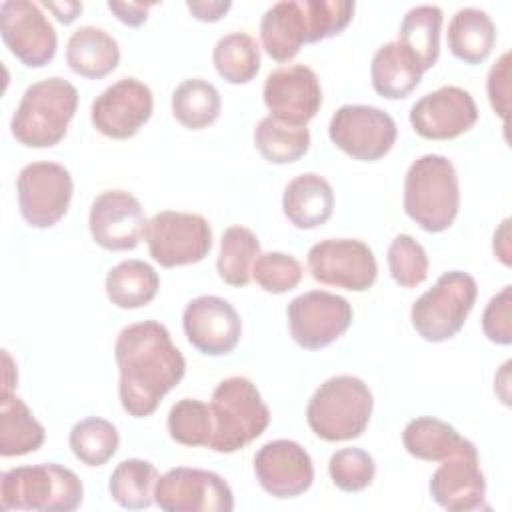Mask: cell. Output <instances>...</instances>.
Masks as SVG:
<instances>
[{"instance_id":"f6af8a7d","label":"cell","mask_w":512,"mask_h":512,"mask_svg":"<svg viewBox=\"0 0 512 512\" xmlns=\"http://www.w3.org/2000/svg\"><path fill=\"white\" fill-rule=\"evenodd\" d=\"M186 6L196 20L216 22L230 10L232 2L230 0H208V2L200 0V2H186Z\"/></svg>"},{"instance_id":"ab89813d","label":"cell","mask_w":512,"mask_h":512,"mask_svg":"<svg viewBox=\"0 0 512 512\" xmlns=\"http://www.w3.org/2000/svg\"><path fill=\"white\" fill-rule=\"evenodd\" d=\"M328 474L342 492H362L376 476V462L362 448H342L330 456Z\"/></svg>"},{"instance_id":"ffe728a7","label":"cell","mask_w":512,"mask_h":512,"mask_svg":"<svg viewBox=\"0 0 512 512\" xmlns=\"http://www.w3.org/2000/svg\"><path fill=\"white\" fill-rule=\"evenodd\" d=\"M254 474L262 490L280 500L304 494L314 482L310 454L286 438L270 440L256 452Z\"/></svg>"},{"instance_id":"44dd1931","label":"cell","mask_w":512,"mask_h":512,"mask_svg":"<svg viewBox=\"0 0 512 512\" xmlns=\"http://www.w3.org/2000/svg\"><path fill=\"white\" fill-rule=\"evenodd\" d=\"M432 500L450 512H470L484 506L486 478L480 470L476 446L468 442L460 452L442 460L430 478Z\"/></svg>"},{"instance_id":"ee69618b","label":"cell","mask_w":512,"mask_h":512,"mask_svg":"<svg viewBox=\"0 0 512 512\" xmlns=\"http://www.w3.org/2000/svg\"><path fill=\"white\" fill-rule=\"evenodd\" d=\"M154 6V2H108V8L116 14V18L126 26H140L148 18V10Z\"/></svg>"},{"instance_id":"e0dca14e","label":"cell","mask_w":512,"mask_h":512,"mask_svg":"<svg viewBox=\"0 0 512 512\" xmlns=\"http://www.w3.org/2000/svg\"><path fill=\"white\" fill-rule=\"evenodd\" d=\"M478 120L472 94L460 86H442L424 94L410 108L414 132L428 140H452L468 132Z\"/></svg>"},{"instance_id":"bcb514c9","label":"cell","mask_w":512,"mask_h":512,"mask_svg":"<svg viewBox=\"0 0 512 512\" xmlns=\"http://www.w3.org/2000/svg\"><path fill=\"white\" fill-rule=\"evenodd\" d=\"M42 6L48 8V10L56 16V20L62 22V24L74 22V20L80 16V12H82V4H80V2H74V0H64V2H50V0H44Z\"/></svg>"},{"instance_id":"9c48e42d","label":"cell","mask_w":512,"mask_h":512,"mask_svg":"<svg viewBox=\"0 0 512 512\" xmlns=\"http://www.w3.org/2000/svg\"><path fill=\"white\" fill-rule=\"evenodd\" d=\"M328 136L350 158L376 162L392 150L398 128L394 118L376 106L344 104L332 114Z\"/></svg>"},{"instance_id":"74e56055","label":"cell","mask_w":512,"mask_h":512,"mask_svg":"<svg viewBox=\"0 0 512 512\" xmlns=\"http://www.w3.org/2000/svg\"><path fill=\"white\" fill-rule=\"evenodd\" d=\"M390 276L402 288H416L428 278V254L410 234H398L388 246Z\"/></svg>"},{"instance_id":"30bf717a","label":"cell","mask_w":512,"mask_h":512,"mask_svg":"<svg viewBox=\"0 0 512 512\" xmlns=\"http://www.w3.org/2000/svg\"><path fill=\"white\" fill-rule=\"evenodd\" d=\"M74 192L70 170L58 162L26 164L16 178L18 208L32 228H50L68 212Z\"/></svg>"},{"instance_id":"484cf974","label":"cell","mask_w":512,"mask_h":512,"mask_svg":"<svg viewBox=\"0 0 512 512\" xmlns=\"http://www.w3.org/2000/svg\"><path fill=\"white\" fill-rule=\"evenodd\" d=\"M446 40L450 52L458 60L466 64H480L490 56L494 48L496 26L488 12L474 6H466L452 16Z\"/></svg>"},{"instance_id":"ac0fdd59","label":"cell","mask_w":512,"mask_h":512,"mask_svg":"<svg viewBox=\"0 0 512 512\" xmlns=\"http://www.w3.org/2000/svg\"><path fill=\"white\" fill-rule=\"evenodd\" d=\"M188 342L204 356L230 354L242 336V320L236 308L220 296H198L182 314Z\"/></svg>"},{"instance_id":"60d3db41","label":"cell","mask_w":512,"mask_h":512,"mask_svg":"<svg viewBox=\"0 0 512 512\" xmlns=\"http://www.w3.org/2000/svg\"><path fill=\"white\" fill-rule=\"evenodd\" d=\"M252 278L264 292L284 294L300 284L302 264L292 254L266 252L256 258Z\"/></svg>"},{"instance_id":"277c9868","label":"cell","mask_w":512,"mask_h":512,"mask_svg":"<svg viewBox=\"0 0 512 512\" xmlns=\"http://www.w3.org/2000/svg\"><path fill=\"white\" fill-rule=\"evenodd\" d=\"M212 436L208 448L232 454L254 442L270 424V410L256 384L244 376H230L212 392Z\"/></svg>"},{"instance_id":"5bb4252c","label":"cell","mask_w":512,"mask_h":512,"mask_svg":"<svg viewBox=\"0 0 512 512\" xmlns=\"http://www.w3.org/2000/svg\"><path fill=\"white\" fill-rule=\"evenodd\" d=\"M0 32L12 56H16L28 68H42L56 56L58 34L36 2H2Z\"/></svg>"},{"instance_id":"d6a6232c","label":"cell","mask_w":512,"mask_h":512,"mask_svg":"<svg viewBox=\"0 0 512 512\" xmlns=\"http://www.w3.org/2000/svg\"><path fill=\"white\" fill-rule=\"evenodd\" d=\"M258 256V236L246 226H230L220 238V252L216 260L218 276L230 286H246L252 280V266Z\"/></svg>"},{"instance_id":"8fae6325","label":"cell","mask_w":512,"mask_h":512,"mask_svg":"<svg viewBox=\"0 0 512 512\" xmlns=\"http://www.w3.org/2000/svg\"><path fill=\"white\" fill-rule=\"evenodd\" d=\"M306 262L316 282L350 292L368 290L378 276L374 252L358 238L320 240L308 250Z\"/></svg>"},{"instance_id":"d6986e66","label":"cell","mask_w":512,"mask_h":512,"mask_svg":"<svg viewBox=\"0 0 512 512\" xmlns=\"http://www.w3.org/2000/svg\"><path fill=\"white\" fill-rule=\"evenodd\" d=\"M146 218L138 198L126 190L100 192L88 216L94 242L104 250H132L144 236Z\"/></svg>"},{"instance_id":"d4e9b609","label":"cell","mask_w":512,"mask_h":512,"mask_svg":"<svg viewBox=\"0 0 512 512\" xmlns=\"http://www.w3.org/2000/svg\"><path fill=\"white\" fill-rule=\"evenodd\" d=\"M66 62L82 78H104L116 70L120 48L112 34L98 26L76 28L66 44Z\"/></svg>"},{"instance_id":"4fadbf2b","label":"cell","mask_w":512,"mask_h":512,"mask_svg":"<svg viewBox=\"0 0 512 512\" xmlns=\"http://www.w3.org/2000/svg\"><path fill=\"white\" fill-rule=\"evenodd\" d=\"M292 340L304 350H320L336 342L352 324V306L346 298L310 290L288 304Z\"/></svg>"},{"instance_id":"7402d4cb","label":"cell","mask_w":512,"mask_h":512,"mask_svg":"<svg viewBox=\"0 0 512 512\" xmlns=\"http://www.w3.org/2000/svg\"><path fill=\"white\" fill-rule=\"evenodd\" d=\"M282 210L294 228H318L326 224L334 212V190L324 176L304 172L286 184Z\"/></svg>"},{"instance_id":"ba28073f","label":"cell","mask_w":512,"mask_h":512,"mask_svg":"<svg viewBox=\"0 0 512 512\" xmlns=\"http://www.w3.org/2000/svg\"><path fill=\"white\" fill-rule=\"evenodd\" d=\"M144 240L152 260L160 266H188L208 256L212 228L202 214L162 210L146 222Z\"/></svg>"},{"instance_id":"4316f807","label":"cell","mask_w":512,"mask_h":512,"mask_svg":"<svg viewBox=\"0 0 512 512\" xmlns=\"http://www.w3.org/2000/svg\"><path fill=\"white\" fill-rule=\"evenodd\" d=\"M46 440L44 426L34 418L22 398L2 392L0 400V456H24L36 452Z\"/></svg>"},{"instance_id":"b9f144b4","label":"cell","mask_w":512,"mask_h":512,"mask_svg":"<svg viewBox=\"0 0 512 512\" xmlns=\"http://www.w3.org/2000/svg\"><path fill=\"white\" fill-rule=\"evenodd\" d=\"M484 336L500 346L512 344V286L506 284L490 298L482 314Z\"/></svg>"},{"instance_id":"7a4b0ae2","label":"cell","mask_w":512,"mask_h":512,"mask_svg":"<svg viewBox=\"0 0 512 512\" xmlns=\"http://www.w3.org/2000/svg\"><path fill=\"white\" fill-rule=\"evenodd\" d=\"M404 210L426 232L448 230L460 210L454 164L442 154L416 158L404 176Z\"/></svg>"},{"instance_id":"1f68e13d","label":"cell","mask_w":512,"mask_h":512,"mask_svg":"<svg viewBox=\"0 0 512 512\" xmlns=\"http://www.w3.org/2000/svg\"><path fill=\"white\" fill-rule=\"evenodd\" d=\"M158 470L142 458L122 460L110 474L108 492L112 500L126 510H142L154 502Z\"/></svg>"},{"instance_id":"d590c367","label":"cell","mask_w":512,"mask_h":512,"mask_svg":"<svg viewBox=\"0 0 512 512\" xmlns=\"http://www.w3.org/2000/svg\"><path fill=\"white\" fill-rule=\"evenodd\" d=\"M68 444L82 464L96 468L104 466L118 452L120 434L106 418L90 416L72 426Z\"/></svg>"},{"instance_id":"7c38bea8","label":"cell","mask_w":512,"mask_h":512,"mask_svg":"<svg viewBox=\"0 0 512 512\" xmlns=\"http://www.w3.org/2000/svg\"><path fill=\"white\" fill-rule=\"evenodd\" d=\"M154 502L164 512H232L228 482L210 470L176 466L158 476Z\"/></svg>"},{"instance_id":"cb8c5ba5","label":"cell","mask_w":512,"mask_h":512,"mask_svg":"<svg viewBox=\"0 0 512 512\" xmlns=\"http://www.w3.org/2000/svg\"><path fill=\"white\" fill-rule=\"evenodd\" d=\"M422 74L424 70L416 56L398 40L382 44L372 56L370 80L382 98H406L420 84Z\"/></svg>"},{"instance_id":"2e32d148","label":"cell","mask_w":512,"mask_h":512,"mask_svg":"<svg viewBox=\"0 0 512 512\" xmlns=\"http://www.w3.org/2000/svg\"><path fill=\"white\" fill-rule=\"evenodd\" d=\"M262 96L270 116L290 126H306L322 106L320 80L306 64L272 70L264 80Z\"/></svg>"},{"instance_id":"603a6c76","label":"cell","mask_w":512,"mask_h":512,"mask_svg":"<svg viewBox=\"0 0 512 512\" xmlns=\"http://www.w3.org/2000/svg\"><path fill=\"white\" fill-rule=\"evenodd\" d=\"M306 16L302 0H280L260 20V40L266 54L276 62H288L306 44Z\"/></svg>"},{"instance_id":"8d00e7d4","label":"cell","mask_w":512,"mask_h":512,"mask_svg":"<svg viewBox=\"0 0 512 512\" xmlns=\"http://www.w3.org/2000/svg\"><path fill=\"white\" fill-rule=\"evenodd\" d=\"M168 434L182 446H206L212 436L210 404L196 398L178 400L168 412Z\"/></svg>"},{"instance_id":"f35d334b","label":"cell","mask_w":512,"mask_h":512,"mask_svg":"<svg viewBox=\"0 0 512 512\" xmlns=\"http://www.w3.org/2000/svg\"><path fill=\"white\" fill-rule=\"evenodd\" d=\"M306 16V44L340 34L354 16L356 4L350 0H302Z\"/></svg>"},{"instance_id":"f1b7e54d","label":"cell","mask_w":512,"mask_h":512,"mask_svg":"<svg viewBox=\"0 0 512 512\" xmlns=\"http://www.w3.org/2000/svg\"><path fill=\"white\" fill-rule=\"evenodd\" d=\"M468 442L470 440L462 438L452 424L434 416L414 418L402 432L406 452L426 462H442L468 446Z\"/></svg>"},{"instance_id":"9a60e30c","label":"cell","mask_w":512,"mask_h":512,"mask_svg":"<svg viewBox=\"0 0 512 512\" xmlns=\"http://www.w3.org/2000/svg\"><path fill=\"white\" fill-rule=\"evenodd\" d=\"M152 110V90L142 80L126 76L96 96L90 108V120L102 136L126 140L138 134L150 120Z\"/></svg>"},{"instance_id":"7dc6e473","label":"cell","mask_w":512,"mask_h":512,"mask_svg":"<svg viewBox=\"0 0 512 512\" xmlns=\"http://www.w3.org/2000/svg\"><path fill=\"white\" fill-rule=\"evenodd\" d=\"M494 254L498 260L506 266H510V218L502 220L500 228L494 232V242H492Z\"/></svg>"},{"instance_id":"6da1fadb","label":"cell","mask_w":512,"mask_h":512,"mask_svg":"<svg viewBox=\"0 0 512 512\" xmlns=\"http://www.w3.org/2000/svg\"><path fill=\"white\" fill-rule=\"evenodd\" d=\"M120 372L118 396L132 418L156 412L162 398L180 384L186 360L158 320H144L120 330L114 344Z\"/></svg>"},{"instance_id":"83f0119b","label":"cell","mask_w":512,"mask_h":512,"mask_svg":"<svg viewBox=\"0 0 512 512\" xmlns=\"http://www.w3.org/2000/svg\"><path fill=\"white\" fill-rule=\"evenodd\" d=\"M104 286L106 296L114 306L122 310H134L150 304L156 298L160 276L148 262L130 258L110 268Z\"/></svg>"},{"instance_id":"3957f363","label":"cell","mask_w":512,"mask_h":512,"mask_svg":"<svg viewBox=\"0 0 512 512\" xmlns=\"http://www.w3.org/2000/svg\"><path fill=\"white\" fill-rule=\"evenodd\" d=\"M78 108V90L60 76L30 84L12 114L10 132L28 148L56 146L68 132Z\"/></svg>"},{"instance_id":"f546056e","label":"cell","mask_w":512,"mask_h":512,"mask_svg":"<svg viewBox=\"0 0 512 512\" xmlns=\"http://www.w3.org/2000/svg\"><path fill=\"white\" fill-rule=\"evenodd\" d=\"M442 22L444 14L434 4L410 8L400 22L398 42L416 56L424 72L438 62Z\"/></svg>"},{"instance_id":"4dcf8cb0","label":"cell","mask_w":512,"mask_h":512,"mask_svg":"<svg viewBox=\"0 0 512 512\" xmlns=\"http://www.w3.org/2000/svg\"><path fill=\"white\" fill-rule=\"evenodd\" d=\"M218 88L204 78H188L172 92V114L188 130H202L220 116Z\"/></svg>"},{"instance_id":"8992f818","label":"cell","mask_w":512,"mask_h":512,"mask_svg":"<svg viewBox=\"0 0 512 512\" xmlns=\"http://www.w3.org/2000/svg\"><path fill=\"white\" fill-rule=\"evenodd\" d=\"M84 486L76 472L56 462L16 466L0 476V508L72 512L82 504Z\"/></svg>"},{"instance_id":"e575fe53","label":"cell","mask_w":512,"mask_h":512,"mask_svg":"<svg viewBox=\"0 0 512 512\" xmlns=\"http://www.w3.org/2000/svg\"><path fill=\"white\" fill-rule=\"evenodd\" d=\"M212 62L220 78L230 84H246L260 70V46L246 32H230L218 38Z\"/></svg>"},{"instance_id":"52a82bcc","label":"cell","mask_w":512,"mask_h":512,"mask_svg":"<svg viewBox=\"0 0 512 512\" xmlns=\"http://www.w3.org/2000/svg\"><path fill=\"white\" fill-rule=\"evenodd\" d=\"M478 296L476 280L462 270H450L438 276L434 286L426 290L410 310V320L418 336L426 342H444L454 338Z\"/></svg>"},{"instance_id":"7bdbcfd3","label":"cell","mask_w":512,"mask_h":512,"mask_svg":"<svg viewBox=\"0 0 512 512\" xmlns=\"http://www.w3.org/2000/svg\"><path fill=\"white\" fill-rule=\"evenodd\" d=\"M492 110L506 122L510 108V52H504L490 68L486 80Z\"/></svg>"},{"instance_id":"836d02e7","label":"cell","mask_w":512,"mask_h":512,"mask_svg":"<svg viewBox=\"0 0 512 512\" xmlns=\"http://www.w3.org/2000/svg\"><path fill=\"white\" fill-rule=\"evenodd\" d=\"M254 146L264 160L272 164H290L308 152L310 130L306 126L284 124L268 114L254 128Z\"/></svg>"},{"instance_id":"5b68a950","label":"cell","mask_w":512,"mask_h":512,"mask_svg":"<svg viewBox=\"0 0 512 512\" xmlns=\"http://www.w3.org/2000/svg\"><path fill=\"white\" fill-rule=\"evenodd\" d=\"M374 398L368 384L356 376L340 374L322 382L306 406L310 430L326 442H346L368 428Z\"/></svg>"}]
</instances>
